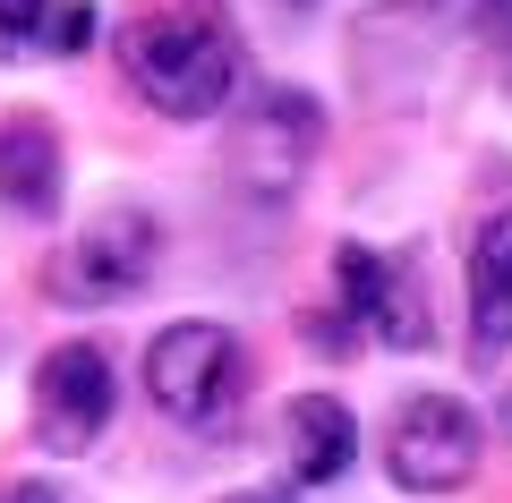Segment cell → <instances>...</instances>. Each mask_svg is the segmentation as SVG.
I'll return each mask as SVG.
<instances>
[{"mask_svg": "<svg viewBox=\"0 0 512 503\" xmlns=\"http://www.w3.org/2000/svg\"><path fill=\"white\" fill-rule=\"evenodd\" d=\"M282 9H316V0H282Z\"/></svg>", "mask_w": 512, "mask_h": 503, "instance_id": "e0dca14e", "label": "cell"}, {"mask_svg": "<svg viewBox=\"0 0 512 503\" xmlns=\"http://www.w3.org/2000/svg\"><path fill=\"white\" fill-rule=\"evenodd\" d=\"M43 26H52V0H0V60L35 52Z\"/></svg>", "mask_w": 512, "mask_h": 503, "instance_id": "8fae6325", "label": "cell"}, {"mask_svg": "<svg viewBox=\"0 0 512 503\" xmlns=\"http://www.w3.org/2000/svg\"><path fill=\"white\" fill-rule=\"evenodd\" d=\"M316 145H325V103L308 86H265L248 103V120H239V137H231V180L256 205H282L308 180Z\"/></svg>", "mask_w": 512, "mask_h": 503, "instance_id": "277c9868", "label": "cell"}, {"mask_svg": "<svg viewBox=\"0 0 512 503\" xmlns=\"http://www.w3.org/2000/svg\"><path fill=\"white\" fill-rule=\"evenodd\" d=\"M43 43H52V52H86V43H94V0H52Z\"/></svg>", "mask_w": 512, "mask_h": 503, "instance_id": "7c38bea8", "label": "cell"}, {"mask_svg": "<svg viewBox=\"0 0 512 503\" xmlns=\"http://www.w3.org/2000/svg\"><path fill=\"white\" fill-rule=\"evenodd\" d=\"M512 350V205L470 231V359L495 367Z\"/></svg>", "mask_w": 512, "mask_h": 503, "instance_id": "ba28073f", "label": "cell"}, {"mask_svg": "<svg viewBox=\"0 0 512 503\" xmlns=\"http://www.w3.org/2000/svg\"><path fill=\"white\" fill-rule=\"evenodd\" d=\"M495 410H504V435H512V393H504V401H495Z\"/></svg>", "mask_w": 512, "mask_h": 503, "instance_id": "2e32d148", "label": "cell"}, {"mask_svg": "<svg viewBox=\"0 0 512 503\" xmlns=\"http://www.w3.org/2000/svg\"><path fill=\"white\" fill-rule=\"evenodd\" d=\"M308 333H316V350H325V359H350V350H359V324H350V316H316Z\"/></svg>", "mask_w": 512, "mask_h": 503, "instance_id": "4fadbf2b", "label": "cell"}, {"mask_svg": "<svg viewBox=\"0 0 512 503\" xmlns=\"http://www.w3.org/2000/svg\"><path fill=\"white\" fill-rule=\"evenodd\" d=\"M0 205L26 222H52L60 214V137L52 120H0Z\"/></svg>", "mask_w": 512, "mask_h": 503, "instance_id": "9c48e42d", "label": "cell"}, {"mask_svg": "<svg viewBox=\"0 0 512 503\" xmlns=\"http://www.w3.org/2000/svg\"><path fill=\"white\" fill-rule=\"evenodd\" d=\"M154 265H163V222H154L146 205H103V214L52 256V282L43 290H52L60 307H120V299H137V290L154 282Z\"/></svg>", "mask_w": 512, "mask_h": 503, "instance_id": "3957f363", "label": "cell"}, {"mask_svg": "<svg viewBox=\"0 0 512 503\" xmlns=\"http://www.w3.org/2000/svg\"><path fill=\"white\" fill-rule=\"evenodd\" d=\"M146 393L171 427L188 435H222L248 401V350H239L231 324H205V316H180L146 342Z\"/></svg>", "mask_w": 512, "mask_h": 503, "instance_id": "7a4b0ae2", "label": "cell"}, {"mask_svg": "<svg viewBox=\"0 0 512 503\" xmlns=\"http://www.w3.org/2000/svg\"><path fill=\"white\" fill-rule=\"evenodd\" d=\"M231 503H291L282 486H256V495H231Z\"/></svg>", "mask_w": 512, "mask_h": 503, "instance_id": "9a60e30c", "label": "cell"}, {"mask_svg": "<svg viewBox=\"0 0 512 503\" xmlns=\"http://www.w3.org/2000/svg\"><path fill=\"white\" fill-rule=\"evenodd\" d=\"M111 359L94 342H60L35 367V444L43 452H94L111 427Z\"/></svg>", "mask_w": 512, "mask_h": 503, "instance_id": "52a82bcc", "label": "cell"}, {"mask_svg": "<svg viewBox=\"0 0 512 503\" xmlns=\"http://www.w3.org/2000/svg\"><path fill=\"white\" fill-rule=\"evenodd\" d=\"M333 290H342V316L359 324L367 342H384V350H427L436 342V307H427L410 256H384V248L342 239V248H333Z\"/></svg>", "mask_w": 512, "mask_h": 503, "instance_id": "8992f818", "label": "cell"}, {"mask_svg": "<svg viewBox=\"0 0 512 503\" xmlns=\"http://www.w3.org/2000/svg\"><path fill=\"white\" fill-rule=\"evenodd\" d=\"M282 444H291V478L299 486H333L350 469V452H359V427H350V410L333 393H299L291 418H282Z\"/></svg>", "mask_w": 512, "mask_h": 503, "instance_id": "30bf717a", "label": "cell"}, {"mask_svg": "<svg viewBox=\"0 0 512 503\" xmlns=\"http://www.w3.org/2000/svg\"><path fill=\"white\" fill-rule=\"evenodd\" d=\"M120 77L163 120H214L248 86V43L214 0H154L120 26Z\"/></svg>", "mask_w": 512, "mask_h": 503, "instance_id": "6da1fadb", "label": "cell"}, {"mask_svg": "<svg viewBox=\"0 0 512 503\" xmlns=\"http://www.w3.org/2000/svg\"><path fill=\"white\" fill-rule=\"evenodd\" d=\"M0 503H69V495H60V486H43V478H18Z\"/></svg>", "mask_w": 512, "mask_h": 503, "instance_id": "5bb4252c", "label": "cell"}, {"mask_svg": "<svg viewBox=\"0 0 512 503\" xmlns=\"http://www.w3.org/2000/svg\"><path fill=\"white\" fill-rule=\"evenodd\" d=\"M384 469L402 495H461L478 478V418L470 401L453 393H419L393 410V435H384Z\"/></svg>", "mask_w": 512, "mask_h": 503, "instance_id": "5b68a950", "label": "cell"}]
</instances>
